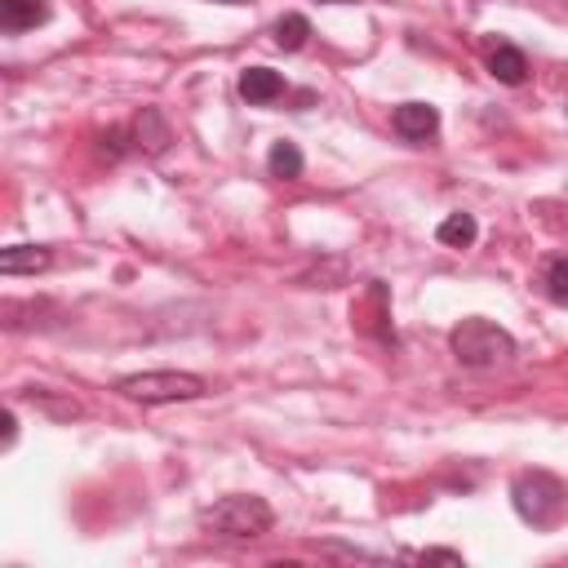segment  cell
Masks as SVG:
<instances>
[{
    "instance_id": "1",
    "label": "cell",
    "mask_w": 568,
    "mask_h": 568,
    "mask_svg": "<svg viewBox=\"0 0 568 568\" xmlns=\"http://www.w3.org/2000/svg\"><path fill=\"white\" fill-rule=\"evenodd\" d=\"M449 347H453L457 364H466V369H498V364L515 360V338L484 315H466L449 334Z\"/></svg>"
},
{
    "instance_id": "2",
    "label": "cell",
    "mask_w": 568,
    "mask_h": 568,
    "mask_svg": "<svg viewBox=\"0 0 568 568\" xmlns=\"http://www.w3.org/2000/svg\"><path fill=\"white\" fill-rule=\"evenodd\" d=\"M511 507L524 524L533 529H555L564 507H568V494H564V484L550 475V471H520L511 479Z\"/></svg>"
},
{
    "instance_id": "3",
    "label": "cell",
    "mask_w": 568,
    "mask_h": 568,
    "mask_svg": "<svg viewBox=\"0 0 568 568\" xmlns=\"http://www.w3.org/2000/svg\"><path fill=\"white\" fill-rule=\"evenodd\" d=\"M200 524L218 537H263L276 524V511L258 494H231L200 511Z\"/></svg>"
},
{
    "instance_id": "4",
    "label": "cell",
    "mask_w": 568,
    "mask_h": 568,
    "mask_svg": "<svg viewBox=\"0 0 568 568\" xmlns=\"http://www.w3.org/2000/svg\"><path fill=\"white\" fill-rule=\"evenodd\" d=\"M116 391L134 404H187L205 395V378L200 373H183V369H151V373H129L116 382Z\"/></svg>"
},
{
    "instance_id": "5",
    "label": "cell",
    "mask_w": 568,
    "mask_h": 568,
    "mask_svg": "<svg viewBox=\"0 0 568 568\" xmlns=\"http://www.w3.org/2000/svg\"><path fill=\"white\" fill-rule=\"evenodd\" d=\"M395 134L399 138H409V142H427L436 129H440V112L431 103H399L395 116H391Z\"/></svg>"
},
{
    "instance_id": "6",
    "label": "cell",
    "mask_w": 568,
    "mask_h": 568,
    "mask_svg": "<svg viewBox=\"0 0 568 568\" xmlns=\"http://www.w3.org/2000/svg\"><path fill=\"white\" fill-rule=\"evenodd\" d=\"M285 94V76L271 71V67H250L240 71V98L250 107H263V103H276Z\"/></svg>"
},
{
    "instance_id": "7",
    "label": "cell",
    "mask_w": 568,
    "mask_h": 568,
    "mask_svg": "<svg viewBox=\"0 0 568 568\" xmlns=\"http://www.w3.org/2000/svg\"><path fill=\"white\" fill-rule=\"evenodd\" d=\"M54 263V254L45 245H10L0 250V276H36Z\"/></svg>"
},
{
    "instance_id": "8",
    "label": "cell",
    "mask_w": 568,
    "mask_h": 568,
    "mask_svg": "<svg viewBox=\"0 0 568 568\" xmlns=\"http://www.w3.org/2000/svg\"><path fill=\"white\" fill-rule=\"evenodd\" d=\"M49 19V5L45 0H0V27L10 36L27 32V27H40Z\"/></svg>"
},
{
    "instance_id": "9",
    "label": "cell",
    "mask_w": 568,
    "mask_h": 568,
    "mask_svg": "<svg viewBox=\"0 0 568 568\" xmlns=\"http://www.w3.org/2000/svg\"><path fill=\"white\" fill-rule=\"evenodd\" d=\"M134 138H138V147H142V151L160 155V151H170L174 129H170V120H165V116H160V107H142V116H138V125H134Z\"/></svg>"
},
{
    "instance_id": "10",
    "label": "cell",
    "mask_w": 568,
    "mask_h": 568,
    "mask_svg": "<svg viewBox=\"0 0 568 568\" xmlns=\"http://www.w3.org/2000/svg\"><path fill=\"white\" fill-rule=\"evenodd\" d=\"M19 399H23V404H32V409H40V414H49V418H58V422L80 418V404H76L71 395L49 391V386H23V391H19Z\"/></svg>"
},
{
    "instance_id": "11",
    "label": "cell",
    "mask_w": 568,
    "mask_h": 568,
    "mask_svg": "<svg viewBox=\"0 0 568 568\" xmlns=\"http://www.w3.org/2000/svg\"><path fill=\"white\" fill-rule=\"evenodd\" d=\"M489 71L502 80V85H524L529 58H524L515 45H494V49H489Z\"/></svg>"
},
{
    "instance_id": "12",
    "label": "cell",
    "mask_w": 568,
    "mask_h": 568,
    "mask_svg": "<svg viewBox=\"0 0 568 568\" xmlns=\"http://www.w3.org/2000/svg\"><path fill=\"white\" fill-rule=\"evenodd\" d=\"M475 235H479V227H475L471 213H449V218L436 227V240H440V245H449V250H466V245H475Z\"/></svg>"
},
{
    "instance_id": "13",
    "label": "cell",
    "mask_w": 568,
    "mask_h": 568,
    "mask_svg": "<svg viewBox=\"0 0 568 568\" xmlns=\"http://www.w3.org/2000/svg\"><path fill=\"white\" fill-rule=\"evenodd\" d=\"M267 165H271V174H276V178L293 183V178H302V151H298L293 142H276V147H271V155H267Z\"/></svg>"
},
{
    "instance_id": "14",
    "label": "cell",
    "mask_w": 568,
    "mask_h": 568,
    "mask_svg": "<svg viewBox=\"0 0 568 568\" xmlns=\"http://www.w3.org/2000/svg\"><path fill=\"white\" fill-rule=\"evenodd\" d=\"M306 40H311V23H306L302 14H285V19L276 23V45H280L285 54H298Z\"/></svg>"
},
{
    "instance_id": "15",
    "label": "cell",
    "mask_w": 568,
    "mask_h": 568,
    "mask_svg": "<svg viewBox=\"0 0 568 568\" xmlns=\"http://www.w3.org/2000/svg\"><path fill=\"white\" fill-rule=\"evenodd\" d=\"M542 289H546V298L568 302V258H550L542 267Z\"/></svg>"
},
{
    "instance_id": "16",
    "label": "cell",
    "mask_w": 568,
    "mask_h": 568,
    "mask_svg": "<svg viewBox=\"0 0 568 568\" xmlns=\"http://www.w3.org/2000/svg\"><path fill=\"white\" fill-rule=\"evenodd\" d=\"M125 129H107V134H98V151L107 155V160H120L125 155Z\"/></svg>"
},
{
    "instance_id": "17",
    "label": "cell",
    "mask_w": 568,
    "mask_h": 568,
    "mask_svg": "<svg viewBox=\"0 0 568 568\" xmlns=\"http://www.w3.org/2000/svg\"><path fill=\"white\" fill-rule=\"evenodd\" d=\"M414 559H444V564H462L457 550H422V555H414Z\"/></svg>"
},
{
    "instance_id": "18",
    "label": "cell",
    "mask_w": 568,
    "mask_h": 568,
    "mask_svg": "<svg viewBox=\"0 0 568 568\" xmlns=\"http://www.w3.org/2000/svg\"><path fill=\"white\" fill-rule=\"evenodd\" d=\"M14 436H19V422H14V409L5 414V444H14Z\"/></svg>"
},
{
    "instance_id": "19",
    "label": "cell",
    "mask_w": 568,
    "mask_h": 568,
    "mask_svg": "<svg viewBox=\"0 0 568 568\" xmlns=\"http://www.w3.org/2000/svg\"><path fill=\"white\" fill-rule=\"evenodd\" d=\"M209 5H250V0H209Z\"/></svg>"
}]
</instances>
